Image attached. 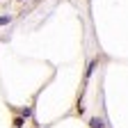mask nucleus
I'll return each mask as SVG.
<instances>
[{
  "label": "nucleus",
  "instance_id": "1",
  "mask_svg": "<svg viewBox=\"0 0 128 128\" xmlns=\"http://www.w3.org/2000/svg\"><path fill=\"white\" fill-rule=\"evenodd\" d=\"M89 126H92V128H105L103 119H92V121H89Z\"/></svg>",
  "mask_w": 128,
  "mask_h": 128
},
{
  "label": "nucleus",
  "instance_id": "3",
  "mask_svg": "<svg viewBox=\"0 0 128 128\" xmlns=\"http://www.w3.org/2000/svg\"><path fill=\"white\" fill-rule=\"evenodd\" d=\"M23 124H25V121H23V119H21V117H16V119H14V126H16V128H21V126H23Z\"/></svg>",
  "mask_w": 128,
  "mask_h": 128
},
{
  "label": "nucleus",
  "instance_id": "2",
  "mask_svg": "<svg viewBox=\"0 0 128 128\" xmlns=\"http://www.w3.org/2000/svg\"><path fill=\"white\" fill-rule=\"evenodd\" d=\"M12 21V16H0V25H7Z\"/></svg>",
  "mask_w": 128,
  "mask_h": 128
}]
</instances>
